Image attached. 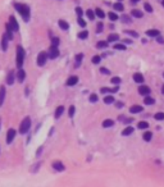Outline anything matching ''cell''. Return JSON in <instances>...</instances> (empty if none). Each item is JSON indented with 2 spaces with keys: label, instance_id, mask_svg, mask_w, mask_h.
I'll return each instance as SVG.
<instances>
[{
  "label": "cell",
  "instance_id": "obj_1",
  "mask_svg": "<svg viewBox=\"0 0 164 187\" xmlns=\"http://www.w3.org/2000/svg\"><path fill=\"white\" fill-rule=\"evenodd\" d=\"M14 8H16L17 12L22 16V18L26 21V22H28V21H30V16H31L30 6L27 5V4H22V3H14Z\"/></svg>",
  "mask_w": 164,
  "mask_h": 187
},
{
  "label": "cell",
  "instance_id": "obj_2",
  "mask_svg": "<svg viewBox=\"0 0 164 187\" xmlns=\"http://www.w3.org/2000/svg\"><path fill=\"white\" fill-rule=\"evenodd\" d=\"M24 56H26V53H24V49L22 46H17V58H16V64L17 68H22L23 62H24Z\"/></svg>",
  "mask_w": 164,
  "mask_h": 187
},
{
  "label": "cell",
  "instance_id": "obj_3",
  "mask_svg": "<svg viewBox=\"0 0 164 187\" xmlns=\"http://www.w3.org/2000/svg\"><path fill=\"white\" fill-rule=\"evenodd\" d=\"M30 128H31V118L26 117L22 121V123H21V126H19V133H21V135H24V133H27L30 131Z\"/></svg>",
  "mask_w": 164,
  "mask_h": 187
},
{
  "label": "cell",
  "instance_id": "obj_4",
  "mask_svg": "<svg viewBox=\"0 0 164 187\" xmlns=\"http://www.w3.org/2000/svg\"><path fill=\"white\" fill-rule=\"evenodd\" d=\"M49 58V55H48V53H45V51H41L39 55H37V65L39 67H43L45 65V63H46V59Z\"/></svg>",
  "mask_w": 164,
  "mask_h": 187
},
{
  "label": "cell",
  "instance_id": "obj_5",
  "mask_svg": "<svg viewBox=\"0 0 164 187\" xmlns=\"http://www.w3.org/2000/svg\"><path fill=\"white\" fill-rule=\"evenodd\" d=\"M150 92H151V90H150L149 86H146V85H140V87H138V94L142 95V96H149Z\"/></svg>",
  "mask_w": 164,
  "mask_h": 187
},
{
  "label": "cell",
  "instance_id": "obj_6",
  "mask_svg": "<svg viewBox=\"0 0 164 187\" xmlns=\"http://www.w3.org/2000/svg\"><path fill=\"white\" fill-rule=\"evenodd\" d=\"M118 90H119V85H117V86L113 87V89H109V87H102V89H100V92L102 94H114V92H118Z\"/></svg>",
  "mask_w": 164,
  "mask_h": 187
},
{
  "label": "cell",
  "instance_id": "obj_7",
  "mask_svg": "<svg viewBox=\"0 0 164 187\" xmlns=\"http://www.w3.org/2000/svg\"><path fill=\"white\" fill-rule=\"evenodd\" d=\"M14 137H16V129L13 128L8 129V132H6V144H12Z\"/></svg>",
  "mask_w": 164,
  "mask_h": 187
},
{
  "label": "cell",
  "instance_id": "obj_8",
  "mask_svg": "<svg viewBox=\"0 0 164 187\" xmlns=\"http://www.w3.org/2000/svg\"><path fill=\"white\" fill-rule=\"evenodd\" d=\"M48 55H49V58H50V59H55V58H58V55H59V50H58V48H55V46H50V49H49V53H48Z\"/></svg>",
  "mask_w": 164,
  "mask_h": 187
},
{
  "label": "cell",
  "instance_id": "obj_9",
  "mask_svg": "<svg viewBox=\"0 0 164 187\" xmlns=\"http://www.w3.org/2000/svg\"><path fill=\"white\" fill-rule=\"evenodd\" d=\"M9 24H10V27L13 28V31H14V32H17V31L19 30L18 22H17V19H16V17H14V16H10V18H9Z\"/></svg>",
  "mask_w": 164,
  "mask_h": 187
},
{
  "label": "cell",
  "instance_id": "obj_10",
  "mask_svg": "<svg viewBox=\"0 0 164 187\" xmlns=\"http://www.w3.org/2000/svg\"><path fill=\"white\" fill-rule=\"evenodd\" d=\"M51 167H53V169H54L55 172H63L65 169L64 164H63L62 161H54V163L51 164Z\"/></svg>",
  "mask_w": 164,
  "mask_h": 187
},
{
  "label": "cell",
  "instance_id": "obj_11",
  "mask_svg": "<svg viewBox=\"0 0 164 187\" xmlns=\"http://www.w3.org/2000/svg\"><path fill=\"white\" fill-rule=\"evenodd\" d=\"M14 80H16L14 70H10L8 75H6V85H10V86H12V85L14 83Z\"/></svg>",
  "mask_w": 164,
  "mask_h": 187
},
{
  "label": "cell",
  "instance_id": "obj_12",
  "mask_svg": "<svg viewBox=\"0 0 164 187\" xmlns=\"http://www.w3.org/2000/svg\"><path fill=\"white\" fill-rule=\"evenodd\" d=\"M145 35H146L148 37H158L159 35H162V33H160V31H159V30L151 28V30H148V31H146Z\"/></svg>",
  "mask_w": 164,
  "mask_h": 187
},
{
  "label": "cell",
  "instance_id": "obj_13",
  "mask_svg": "<svg viewBox=\"0 0 164 187\" xmlns=\"http://www.w3.org/2000/svg\"><path fill=\"white\" fill-rule=\"evenodd\" d=\"M8 41H9V37L8 35H6V32L3 35V38H1V49L3 51H6V49H8Z\"/></svg>",
  "mask_w": 164,
  "mask_h": 187
},
{
  "label": "cell",
  "instance_id": "obj_14",
  "mask_svg": "<svg viewBox=\"0 0 164 187\" xmlns=\"http://www.w3.org/2000/svg\"><path fill=\"white\" fill-rule=\"evenodd\" d=\"M142 110H144V108L141 105H132L130 108V113H132V114H137V113H141Z\"/></svg>",
  "mask_w": 164,
  "mask_h": 187
},
{
  "label": "cell",
  "instance_id": "obj_15",
  "mask_svg": "<svg viewBox=\"0 0 164 187\" xmlns=\"http://www.w3.org/2000/svg\"><path fill=\"white\" fill-rule=\"evenodd\" d=\"M133 81H135V82L136 83H144V81H145V78H144V76H142L141 75V73H135V75H133Z\"/></svg>",
  "mask_w": 164,
  "mask_h": 187
},
{
  "label": "cell",
  "instance_id": "obj_16",
  "mask_svg": "<svg viewBox=\"0 0 164 187\" xmlns=\"http://www.w3.org/2000/svg\"><path fill=\"white\" fill-rule=\"evenodd\" d=\"M24 78H26V72H24L22 68H19L18 72H17V80H18L19 82H23Z\"/></svg>",
  "mask_w": 164,
  "mask_h": 187
},
{
  "label": "cell",
  "instance_id": "obj_17",
  "mask_svg": "<svg viewBox=\"0 0 164 187\" xmlns=\"http://www.w3.org/2000/svg\"><path fill=\"white\" fill-rule=\"evenodd\" d=\"M78 82V77L77 76H72L67 80V86H75Z\"/></svg>",
  "mask_w": 164,
  "mask_h": 187
},
{
  "label": "cell",
  "instance_id": "obj_18",
  "mask_svg": "<svg viewBox=\"0 0 164 187\" xmlns=\"http://www.w3.org/2000/svg\"><path fill=\"white\" fill-rule=\"evenodd\" d=\"M131 16L135 17V18H142V17H144V13H142L140 9H132L131 10Z\"/></svg>",
  "mask_w": 164,
  "mask_h": 187
},
{
  "label": "cell",
  "instance_id": "obj_19",
  "mask_svg": "<svg viewBox=\"0 0 164 187\" xmlns=\"http://www.w3.org/2000/svg\"><path fill=\"white\" fill-rule=\"evenodd\" d=\"M4 100H5V87L0 86V107H3Z\"/></svg>",
  "mask_w": 164,
  "mask_h": 187
},
{
  "label": "cell",
  "instance_id": "obj_20",
  "mask_svg": "<svg viewBox=\"0 0 164 187\" xmlns=\"http://www.w3.org/2000/svg\"><path fill=\"white\" fill-rule=\"evenodd\" d=\"M133 127H131V126H127L126 128L122 131V136H130V135H132L133 133Z\"/></svg>",
  "mask_w": 164,
  "mask_h": 187
},
{
  "label": "cell",
  "instance_id": "obj_21",
  "mask_svg": "<svg viewBox=\"0 0 164 187\" xmlns=\"http://www.w3.org/2000/svg\"><path fill=\"white\" fill-rule=\"evenodd\" d=\"M118 40H119V35H118V33H110L109 36H108V40L106 41L110 44V42H116Z\"/></svg>",
  "mask_w": 164,
  "mask_h": 187
},
{
  "label": "cell",
  "instance_id": "obj_22",
  "mask_svg": "<svg viewBox=\"0 0 164 187\" xmlns=\"http://www.w3.org/2000/svg\"><path fill=\"white\" fill-rule=\"evenodd\" d=\"M63 113H64V107H63V105H60V107H58L57 110H55V115H54L55 119H59V118H60Z\"/></svg>",
  "mask_w": 164,
  "mask_h": 187
},
{
  "label": "cell",
  "instance_id": "obj_23",
  "mask_svg": "<svg viewBox=\"0 0 164 187\" xmlns=\"http://www.w3.org/2000/svg\"><path fill=\"white\" fill-rule=\"evenodd\" d=\"M121 21L123 23H126V24H131L132 23V18L130 16H127V14H123V16L121 17Z\"/></svg>",
  "mask_w": 164,
  "mask_h": 187
},
{
  "label": "cell",
  "instance_id": "obj_24",
  "mask_svg": "<svg viewBox=\"0 0 164 187\" xmlns=\"http://www.w3.org/2000/svg\"><path fill=\"white\" fill-rule=\"evenodd\" d=\"M114 126V121L113 119H105V121L103 122V127L104 128H110V127Z\"/></svg>",
  "mask_w": 164,
  "mask_h": 187
},
{
  "label": "cell",
  "instance_id": "obj_25",
  "mask_svg": "<svg viewBox=\"0 0 164 187\" xmlns=\"http://www.w3.org/2000/svg\"><path fill=\"white\" fill-rule=\"evenodd\" d=\"M113 8H114V10H117V12H123V10H124V6H123V4H122L121 1L114 3Z\"/></svg>",
  "mask_w": 164,
  "mask_h": 187
},
{
  "label": "cell",
  "instance_id": "obj_26",
  "mask_svg": "<svg viewBox=\"0 0 164 187\" xmlns=\"http://www.w3.org/2000/svg\"><path fill=\"white\" fill-rule=\"evenodd\" d=\"M142 139H144V141H146V142H149V141H151L153 139V132L150 131H146L144 135H142Z\"/></svg>",
  "mask_w": 164,
  "mask_h": 187
},
{
  "label": "cell",
  "instance_id": "obj_27",
  "mask_svg": "<svg viewBox=\"0 0 164 187\" xmlns=\"http://www.w3.org/2000/svg\"><path fill=\"white\" fill-rule=\"evenodd\" d=\"M58 23H59V27H60V30H63V31H67L68 28H69V24L65 22V21H63V19H60Z\"/></svg>",
  "mask_w": 164,
  "mask_h": 187
},
{
  "label": "cell",
  "instance_id": "obj_28",
  "mask_svg": "<svg viewBox=\"0 0 164 187\" xmlns=\"http://www.w3.org/2000/svg\"><path fill=\"white\" fill-rule=\"evenodd\" d=\"M124 33L128 35V36H131V37H133V38L138 37V33L136 32V31H133V30H124Z\"/></svg>",
  "mask_w": 164,
  "mask_h": 187
},
{
  "label": "cell",
  "instance_id": "obj_29",
  "mask_svg": "<svg viewBox=\"0 0 164 187\" xmlns=\"http://www.w3.org/2000/svg\"><path fill=\"white\" fill-rule=\"evenodd\" d=\"M144 103H145V105H154L155 104V100L149 95V96H145Z\"/></svg>",
  "mask_w": 164,
  "mask_h": 187
},
{
  "label": "cell",
  "instance_id": "obj_30",
  "mask_svg": "<svg viewBox=\"0 0 164 187\" xmlns=\"http://www.w3.org/2000/svg\"><path fill=\"white\" fill-rule=\"evenodd\" d=\"M137 128L138 129H148L149 128V123L145 122V121H141L137 123Z\"/></svg>",
  "mask_w": 164,
  "mask_h": 187
},
{
  "label": "cell",
  "instance_id": "obj_31",
  "mask_svg": "<svg viewBox=\"0 0 164 187\" xmlns=\"http://www.w3.org/2000/svg\"><path fill=\"white\" fill-rule=\"evenodd\" d=\"M108 45H109V42H108V41H99L96 44V48L97 49H106Z\"/></svg>",
  "mask_w": 164,
  "mask_h": 187
},
{
  "label": "cell",
  "instance_id": "obj_32",
  "mask_svg": "<svg viewBox=\"0 0 164 187\" xmlns=\"http://www.w3.org/2000/svg\"><path fill=\"white\" fill-rule=\"evenodd\" d=\"M114 97H113V95H106L105 97H104V103L105 104H113L114 103Z\"/></svg>",
  "mask_w": 164,
  "mask_h": 187
},
{
  "label": "cell",
  "instance_id": "obj_33",
  "mask_svg": "<svg viewBox=\"0 0 164 187\" xmlns=\"http://www.w3.org/2000/svg\"><path fill=\"white\" fill-rule=\"evenodd\" d=\"M144 9H145V12H148V13H153V12H154V8L151 6L150 3H144Z\"/></svg>",
  "mask_w": 164,
  "mask_h": 187
},
{
  "label": "cell",
  "instance_id": "obj_34",
  "mask_svg": "<svg viewBox=\"0 0 164 187\" xmlns=\"http://www.w3.org/2000/svg\"><path fill=\"white\" fill-rule=\"evenodd\" d=\"M95 14L97 17H99V18H104V17H105V13H104V10L103 9H100V8H96L95 9Z\"/></svg>",
  "mask_w": 164,
  "mask_h": 187
},
{
  "label": "cell",
  "instance_id": "obj_35",
  "mask_svg": "<svg viewBox=\"0 0 164 187\" xmlns=\"http://www.w3.org/2000/svg\"><path fill=\"white\" fill-rule=\"evenodd\" d=\"M108 17H109V19L110 21H118V18H119V17H118V14L117 13H114V12H109L108 13Z\"/></svg>",
  "mask_w": 164,
  "mask_h": 187
},
{
  "label": "cell",
  "instance_id": "obj_36",
  "mask_svg": "<svg viewBox=\"0 0 164 187\" xmlns=\"http://www.w3.org/2000/svg\"><path fill=\"white\" fill-rule=\"evenodd\" d=\"M116 50H122V51H124L126 49H127V46H126V44H114V46H113Z\"/></svg>",
  "mask_w": 164,
  "mask_h": 187
},
{
  "label": "cell",
  "instance_id": "obj_37",
  "mask_svg": "<svg viewBox=\"0 0 164 187\" xmlns=\"http://www.w3.org/2000/svg\"><path fill=\"white\" fill-rule=\"evenodd\" d=\"M82 59H83V54H77L76 55V67H80V64H81V62H82Z\"/></svg>",
  "mask_w": 164,
  "mask_h": 187
},
{
  "label": "cell",
  "instance_id": "obj_38",
  "mask_svg": "<svg viewBox=\"0 0 164 187\" xmlns=\"http://www.w3.org/2000/svg\"><path fill=\"white\" fill-rule=\"evenodd\" d=\"M86 16L87 17H89V19H94V18H95V16H96V14H95V10H91V9H89V10H87V12H86Z\"/></svg>",
  "mask_w": 164,
  "mask_h": 187
},
{
  "label": "cell",
  "instance_id": "obj_39",
  "mask_svg": "<svg viewBox=\"0 0 164 187\" xmlns=\"http://www.w3.org/2000/svg\"><path fill=\"white\" fill-rule=\"evenodd\" d=\"M154 118L156 119V121H164V113L163 112H158L154 115Z\"/></svg>",
  "mask_w": 164,
  "mask_h": 187
},
{
  "label": "cell",
  "instance_id": "obj_40",
  "mask_svg": "<svg viewBox=\"0 0 164 187\" xmlns=\"http://www.w3.org/2000/svg\"><path fill=\"white\" fill-rule=\"evenodd\" d=\"M40 167H41V163L39 161V163H36V164H35L32 168L30 169V171H31V173H37V171H39V168H40Z\"/></svg>",
  "mask_w": 164,
  "mask_h": 187
},
{
  "label": "cell",
  "instance_id": "obj_41",
  "mask_svg": "<svg viewBox=\"0 0 164 187\" xmlns=\"http://www.w3.org/2000/svg\"><path fill=\"white\" fill-rule=\"evenodd\" d=\"M104 30V23L103 22H99L96 26V33H102V31Z\"/></svg>",
  "mask_w": 164,
  "mask_h": 187
},
{
  "label": "cell",
  "instance_id": "obj_42",
  "mask_svg": "<svg viewBox=\"0 0 164 187\" xmlns=\"http://www.w3.org/2000/svg\"><path fill=\"white\" fill-rule=\"evenodd\" d=\"M110 82L117 86V85H119V83L122 82V80H121V77H113V78L110 80Z\"/></svg>",
  "mask_w": 164,
  "mask_h": 187
},
{
  "label": "cell",
  "instance_id": "obj_43",
  "mask_svg": "<svg viewBox=\"0 0 164 187\" xmlns=\"http://www.w3.org/2000/svg\"><path fill=\"white\" fill-rule=\"evenodd\" d=\"M87 36H89V32H87L86 30L78 33V38H82V40H85V38H87Z\"/></svg>",
  "mask_w": 164,
  "mask_h": 187
},
{
  "label": "cell",
  "instance_id": "obj_44",
  "mask_svg": "<svg viewBox=\"0 0 164 187\" xmlns=\"http://www.w3.org/2000/svg\"><path fill=\"white\" fill-rule=\"evenodd\" d=\"M58 45H59V38L58 37H51V46L58 48Z\"/></svg>",
  "mask_w": 164,
  "mask_h": 187
},
{
  "label": "cell",
  "instance_id": "obj_45",
  "mask_svg": "<svg viewBox=\"0 0 164 187\" xmlns=\"http://www.w3.org/2000/svg\"><path fill=\"white\" fill-rule=\"evenodd\" d=\"M89 100L91 101V103H96V101L99 100V97H97L96 94H91V95H90V97H89Z\"/></svg>",
  "mask_w": 164,
  "mask_h": 187
},
{
  "label": "cell",
  "instance_id": "obj_46",
  "mask_svg": "<svg viewBox=\"0 0 164 187\" xmlns=\"http://www.w3.org/2000/svg\"><path fill=\"white\" fill-rule=\"evenodd\" d=\"M75 112H76L75 105H71V107H69V110H68V114H69V117H71V118H73V115H75Z\"/></svg>",
  "mask_w": 164,
  "mask_h": 187
},
{
  "label": "cell",
  "instance_id": "obj_47",
  "mask_svg": "<svg viewBox=\"0 0 164 187\" xmlns=\"http://www.w3.org/2000/svg\"><path fill=\"white\" fill-rule=\"evenodd\" d=\"M100 60H102V56H100V55L92 56V63H94V64H99Z\"/></svg>",
  "mask_w": 164,
  "mask_h": 187
},
{
  "label": "cell",
  "instance_id": "obj_48",
  "mask_svg": "<svg viewBox=\"0 0 164 187\" xmlns=\"http://www.w3.org/2000/svg\"><path fill=\"white\" fill-rule=\"evenodd\" d=\"M100 73H103V75H110V70L105 68V67H102V68H100Z\"/></svg>",
  "mask_w": 164,
  "mask_h": 187
},
{
  "label": "cell",
  "instance_id": "obj_49",
  "mask_svg": "<svg viewBox=\"0 0 164 187\" xmlns=\"http://www.w3.org/2000/svg\"><path fill=\"white\" fill-rule=\"evenodd\" d=\"M156 38V42H158V44H160V45H164V37L162 36V35H159L158 37H155Z\"/></svg>",
  "mask_w": 164,
  "mask_h": 187
},
{
  "label": "cell",
  "instance_id": "obj_50",
  "mask_svg": "<svg viewBox=\"0 0 164 187\" xmlns=\"http://www.w3.org/2000/svg\"><path fill=\"white\" fill-rule=\"evenodd\" d=\"M76 13H77V16H78V17H82V16H83V10H82V8L77 6V8H76Z\"/></svg>",
  "mask_w": 164,
  "mask_h": 187
},
{
  "label": "cell",
  "instance_id": "obj_51",
  "mask_svg": "<svg viewBox=\"0 0 164 187\" xmlns=\"http://www.w3.org/2000/svg\"><path fill=\"white\" fill-rule=\"evenodd\" d=\"M78 24H80L81 27H85V26H86V22L81 18V17H78Z\"/></svg>",
  "mask_w": 164,
  "mask_h": 187
},
{
  "label": "cell",
  "instance_id": "obj_52",
  "mask_svg": "<svg viewBox=\"0 0 164 187\" xmlns=\"http://www.w3.org/2000/svg\"><path fill=\"white\" fill-rule=\"evenodd\" d=\"M123 103H122V101H117V103H116V107L118 108V109H121V108H123Z\"/></svg>",
  "mask_w": 164,
  "mask_h": 187
},
{
  "label": "cell",
  "instance_id": "obj_53",
  "mask_svg": "<svg viewBox=\"0 0 164 187\" xmlns=\"http://www.w3.org/2000/svg\"><path fill=\"white\" fill-rule=\"evenodd\" d=\"M123 44L130 45V44H132V40H131V38H124V40H123Z\"/></svg>",
  "mask_w": 164,
  "mask_h": 187
},
{
  "label": "cell",
  "instance_id": "obj_54",
  "mask_svg": "<svg viewBox=\"0 0 164 187\" xmlns=\"http://www.w3.org/2000/svg\"><path fill=\"white\" fill-rule=\"evenodd\" d=\"M41 153H43V146H40L39 149H37V151H36V156H40Z\"/></svg>",
  "mask_w": 164,
  "mask_h": 187
},
{
  "label": "cell",
  "instance_id": "obj_55",
  "mask_svg": "<svg viewBox=\"0 0 164 187\" xmlns=\"http://www.w3.org/2000/svg\"><path fill=\"white\" fill-rule=\"evenodd\" d=\"M132 4H137V3H140V0H131Z\"/></svg>",
  "mask_w": 164,
  "mask_h": 187
},
{
  "label": "cell",
  "instance_id": "obj_56",
  "mask_svg": "<svg viewBox=\"0 0 164 187\" xmlns=\"http://www.w3.org/2000/svg\"><path fill=\"white\" fill-rule=\"evenodd\" d=\"M162 94L164 95V85H162Z\"/></svg>",
  "mask_w": 164,
  "mask_h": 187
},
{
  "label": "cell",
  "instance_id": "obj_57",
  "mask_svg": "<svg viewBox=\"0 0 164 187\" xmlns=\"http://www.w3.org/2000/svg\"><path fill=\"white\" fill-rule=\"evenodd\" d=\"M162 5L164 6V0H162Z\"/></svg>",
  "mask_w": 164,
  "mask_h": 187
},
{
  "label": "cell",
  "instance_id": "obj_58",
  "mask_svg": "<svg viewBox=\"0 0 164 187\" xmlns=\"http://www.w3.org/2000/svg\"><path fill=\"white\" fill-rule=\"evenodd\" d=\"M0 128H1V119H0Z\"/></svg>",
  "mask_w": 164,
  "mask_h": 187
},
{
  "label": "cell",
  "instance_id": "obj_59",
  "mask_svg": "<svg viewBox=\"0 0 164 187\" xmlns=\"http://www.w3.org/2000/svg\"><path fill=\"white\" fill-rule=\"evenodd\" d=\"M118 1H123V0H118Z\"/></svg>",
  "mask_w": 164,
  "mask_h": 187
},
{
  "label": "cell",
  "instance_id": "obj_60",
  "mask_svg": "<svg viewBox=\"0 0 164 187\" xmlns=\"http://www.w3.org/2000/svg\"><path fill=\"white\" fill-rule=\"evenodd\" d=\"M163 77H164V73H163Z\"/></svg>",
  "mask_w": 164,
  "mask_h": 187
}]
</instances>
